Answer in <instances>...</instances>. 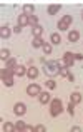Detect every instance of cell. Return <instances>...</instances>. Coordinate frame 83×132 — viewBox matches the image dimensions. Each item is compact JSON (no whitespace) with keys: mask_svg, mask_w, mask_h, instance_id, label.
<instances>
[{"mask_svg":"<svg viewBox=\"0 0 83 132\" xmlns=\"http://www.w3.org/2000/svg\"><path fill=\"white\" fill-rule=\"evenodd\" d=\"M63 110V104H61V100L60 99H53V100H50V114L51 116H58V114Z\"/></svg>","mask_w":83,"mask_h":132,"instance_id":"6da1fadb","label":"cell"},{"mask_svg":"<svg viewBox=\"0 0 83 132\" xmlns=\"http://www.w3.org/2000/svg\"><path fill=\"white\" fill-rule=\"evenodd\" d=\"M71 22H73L71 15H65V17H61V19L58 20V29H60V30H67L68 27L71 25Z\"/></svg>","mask_w":83,"mask_h":132,"instance_id":"7a4b0ae2","label":"cell"},{"mask_svg":"<svg viewBox=\"0 0 83 132\" xmlns=\"http://www.w3.org/2000/svg\"><path fill=\"white\" fill-rule=\"evenodd\" d=\"M40 85H37V84H30L28 87H27V94H28L30 97H37V95H40Z\"/></svg>","mask_w":83,"mask_h":132,"instance_id":"3957f363","label":"cell"},{"mask_svg":"<svg viewBox=\"0 0 83 132\" xmlns=\"http://www.w3.org/2000/svg\"><path fill=\"white\" fill-rule=\"evenodd\" d=\"M63 62L67 67H73V62H75V55L71 54V52H67V54L63 55Z\"/></svg>","mask_w":83,"mask_h":132,"instance_id":"277c9868","label":"cell"},{"mask_svg":"<svg viewBox=\"0 0 83 132\" xmlns=\"http://www.w3.org/2000/svg\"><path fill=\"white\" fill-rule=\"evenodd\" d=\"M13 112L17 114V116H23V114L27 112V107H25V104H22V102H18L15 107H13Z\"/></svg>","mask_w":83,"mask_h":132,"instance_id":"5b68a950","label":"cell"},{"mask_svg":"<svg viewBox=\"0 0 83 132\" xmlns=\"http://www.w3.org/2000/svg\"><path fill=\"white\" fill-rule=\"evenodd\" d=\"M27 75H28L30 79H37V77H38V69H37V67H28Z\"/></svg>","mask_w":83,"mask_h":132,"instance_id":"8992f818","label":"cell"},{"mask_svg":"<svg viewBox=\"0 0 83 132\" xmlns=\"http://www.w3.org/2000/svg\"><path fill=\"white\" fill-rule=\"evenodd\" d=\"M38 100H40V104H48V102L51 100V97H50V94H47V92H45V94H42V92H40Z\"/></svg>","mask_w":83,"mask_h":132,"instance_id":"52a82bcc","label":"cell"},{"mask_svg":"<svg viewBox=\"0 0 83 132\" xmlns=\"http://www.w3.org/2000/svg\"><path fill=\"white\" fill-rule=\"evenodd\" d=\"M27 23H30V19H28V15L27 13H22V15L18 17V25H27Z\"/></svg>","mask_w":83,"mask_h":132,"instance_id":"ba28073f","label":"cell"},{"mask_svg":"<svg viewBox=\"0 0 83 132\" xmlns=\"http://www.w3.org/2000/svg\"><path fill=\"white\" fill-rule=\"evenodd\" d=\"M78 37H80V34H78L77 30H70V32H68V40H70V42H77Z\"/></svg>","mask_w":83,"mask_h":132,"instance_id":"9c48e42d","label":"cell"},{"mask_svg":"<svg viewBox=\"0 0 83 132\" xmlns=\"http://www.w3.org/2000/svg\"><path fill=\"white\" fill-rule=\"evenodd\" d=\"M32 32H33V35H35V37H40L42 34H43V27H40V25H32Z\"/></svg>","mask_w":83,"mask_h":132,"instance_id":"30bf717a","label":"cell"},{"mask_svg":"<svg viewBox=\"0 0 83 132\" xmlns=\"http://www.w3.org/2000/svg\"><path fill=\"white\" fill-rule=\"evenodd\" d=\"M23 74H27V70H25V67H22V65H18V67L13 69V75H18V77H22Z\"/></svg>","mask_w":83,"mask_h":132,"instance_id":"8fae6325","label":"cell"},{"mask_svg":"<svg viewBox=\"0 0 83 132\" xmlns=\"http://www.w3.org/2000/svg\"><path fill=\"white\" fill-rule=\"evenodd\" d=\"M2 82L7 85V87H12V85H13V75H7V77H2Z\"/></svg>","mask_w":83,"mask_h":132,"instance_id":"7c38bea8","label":"cell"},{"mask_svg":"<svg viewBox=\"0 0 83 132\" xmlns=\"http://www.w3.org/2000/svg\"><path fill=\"white\" fill-rule=\"evenodd\" d=\"M50 40H51V44H53V45H60L61 37L58 35V34H51V35H50Z\"/></svg>","mask_w":83,"mask_h":132,"instance_id":"4fadbf2b","label":"cell"},{"mask_svg":"<svg viewBox=\"0 0 83 132\" xmlns=\"http://www.w3.org/2000/svg\"><path fill=\"white\" fill-rule=\"evenodd\" d=\"M23 12H25L27 15H33V12H35V7L30 5V3H27V5H23Z\"/></svg>","mask_w":83,"mask_h":132,"instance_id":"5bb4252c","label":"cell"},{"mask_svg":"<svg viewBox=\"0 0 83 132\" xmlns=\"http://www.w3.org/2000/svg\"><path fill=\"white\" fill-rule=\"evenodd\" d=\"M8 35H10V29L7 25H3L2 29H0V37H2V39H7Z\"/></svg>","mask_w":83,"mask_h":132,"instance_id":"9a60e30c","label":"cell"},{"mask_svg":"<svg viewBox=\"0 0 83 132\" xmlns=\"http://www.w3.org/2000/svg\"><path fill=\"white\" fill-rule=\"evenodd\" d=\"M81 100V94H78V92H73L71 94V97H70V102H73V104H78Z\"/></svg>","mask_w":83,"mask_h":132,"instance_id":"2e32d148","label":"cell"},{"mask_svg":"<svg viewBox=\"0 0 83 132\" xmlns=\"http://www.w3.org/2000/svg\"><path fill=\"white\" fill-rule=\"evenodd\" d=\"M47 12L50 13V15H55L57 12H60V5H50V7H48V10H47Z\"/></svg>","mask_w":83,"mask_h":132,"instance_id":"e0dca14e","label":"cell"},{"mask_svg":"<svg viewBox=\"0 0 83 132\" xmlns=\"http://www.w3.org/2000/svg\"><path fill=\"white\" fill-rule=\"evenodd\" d=\"M43 44H45V42L40 39V37H35V39H33V42H32V45H33L35 48H38V47H43Z\"/></svg>","mask_w":83,"mask_h":132,"instance_id":"ac0fdd59","label":"cell"},{"mask_svg":"<svg viewBox=\"0 0 83 132\" xmlns=\"http://www.w3.org/2000/svg\"><path fill=\"white\" fill-rule=\"evenodd\" d=\"M61 65V64H60ZM58 74H60V75H63V77H68V74H70V72H68V67H67V65H61V67H60V70H58Z\"/></svg>","mask_w":83,"mask_h":132,"instance_id":"d6986e66","label":"cell"},{"mask_svg":"<svg viewBox=\"0 0 83 132\" xmlns=\"http://www.w3.org/2000/svg\"><path fill=\"white\" fill-rule=\"evenodd\" d=\"M8 55H10V52L7 50V48H2V50H0V59H2V60L8 59Z\"/></svg>","mask_w":83,"mask_h":132,"instance_id":"ffe728a7","label":"cell"},{"mask_svg":"<svg viewBox=\"0 0 83 132\" xmlns=\"http://www.w3.org/2000/svg\"><path fill=\"white\" fill-rule=\"evenodd\" d=\"M25 124H23V120H18V122L15 124V130H25Z\"/></svg>","mask_w":83,"mask_h":132,"instance_id":"44dd1931","label":"cell"},{"mask_svg":"<svg viewBox=\"0 0 83 132\" xmlns=\"http://www.w3.org/2000/svg\"><path fill=\"white\" fill-rule=\"evenodd\" d=\"M3 130H8V132H12V130H15V126H12V124L5 122V124H3Z\"/></svg>","mask_w":83,"mask_h":132,"instance_id":"7402d4cb","label":"cell"},{"mask_svg":"<svg viewBox=\"0 0 83 132\" xmlns=\"http://www.w3.org/2000/svg\"><path fill=\"white\" fill-rule=\"evenodd\" d=\"M43 52L45 54H51V44H43Z\"/></svg>","mask_w":83,"mask_h":132,"instance_id":"603a6c76","label":"cell"},{"mask_svg":"<svg viewBox=\"0 0 83 132\" xmlns=\"http://www.w3.org/2000/svg\"><path fill=\"white\" fill-rule=\"evenodd\" d=\"M7 67H8V69H15L17 67V62L13 60V59H10V60L7 62Z\"/></svg>","mask_w":83,"mask_h":132,"instance_id":"cb8c5ba5","label":"cell"},{"mask_svg":"<svg viewBox=\"0 0 83 132\" xmlns=\"http://www.w3.org/2000/svg\"><path fill=\"white\" fill-rule=\"evenodd\" d=\"M73 107H75V104L73 102H70V104H68V114H71V116H73V112H75V109H73Z\"/></svg>","mask_w":83,"mask_h":132,"instance_id":"d4e9b609","label":"cell"},{"mask_svg":"<svg viewBox=\"0 0 83 132\" xmlns=\"http://www.w3.org/2000/svg\"><path fill=\"white\" fill-rule=\"evenodd\" d=\"M28 19H30V23H32V25H37V17L35 15H28Z\"/></svg>","mask_w":83,"mask_h":132,"instance_id":"484cf974","label":"cell"},{"mask_svg":"<svg viewBox=\"0 0 83 132\" xmlns=\"http://www.w3.org/2000/svg\"><path fill=\"white\" fill-rule=\"evenodd\" d=\"M47 87L48 89H55V82L53 80H47Z\"/></svg>","mask_w":83,"mask_h":132,"instance_id":"4316f807","label":"cell"},{"mask_svg":"<svg viewBox=\"0 0 83 132\" xmlns=\"http://www.w3.org/2000/svg\"><path fill=\"white\" fill-rule=\"evenodd\" d=\"M33 130H37V132H43V130H45V126H37V127H33Z\"/></svg>","mask_w":83,"mask_h":132,"instance_id":"83f0119b","label":"cell"},{"mask_svg":"<svg viewBox=\"0 0 83 132\" xmlns=\"http://www.w3.org/2000/svg\"><path fill=\"white\" fill-rule=\"evenodd\" d=\"M13 30H15L17 34H20V32H22V25H17V27H15V29H13Z\"/></svg>","mask_w":83,"mask_h":132,"instance_id":"f1b7e54d","label":"cell"},{"mask_svg":"<svg viewBox=\"0 0 83 132\" xmlns=\"http://www.w3.org/2000/svg\"><path fill=\"white\" fill-rule=\"evenodd\" d=\"M75 59H78V60H81V59H83V55H81V54H75Z\"/></svg>","mask_w":83,"mask_h":132,"instance_id":"f546056e","label":"cell"},{"mask_svg":"<svg viewBox=\"0 0 83 132\" xmlns=\"http://www.w3.org/2000/svg\"><path fill=\"white\" fill-rule=\"evenodd\" d=\"M81 19H83V12H81Z\"/></svg>","mask_w":83,"mask_h":132,"instance_id":"4dcf8cb0","label":"cell"}]
</instances>
